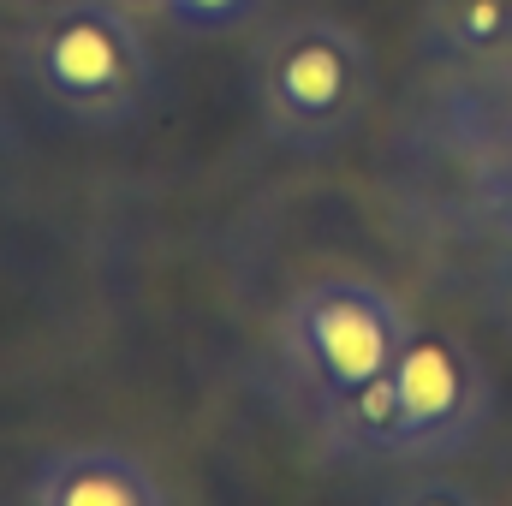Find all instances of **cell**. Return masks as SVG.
Instances as JSON below:
<instances>
[{
	"mask_svg": "<svg viewBox=\"0 0 512 506\" xmlns=\"http://www.w3.org/2000/svg\"><path fill=\"white\" fill-rule=\"evenodd\" d=\"M399 393V465H453L495 417V376L453 328H411L393 358Z\"/></svg>",
	"mask_w": 512,
	"mask_h": 506,
	"instance_id": "cell-4",
	"label": "cell"
},
{
	"mask_svg": "<svg viewBox=\"0 0 512 506\" xmlns=\"http://www.w3.org/2000/svg\"><path fill=\"white\" fill-rule=\"evenodd\" d=\"M12 6H42V0H12Z\"/></svg>",
	"mask_w": 512,
	"mask_h": 506,
	"instance_id": "cell-11",
	"label": "cell"
},
{
	"mask_svg": "<svg viewBox=\"0 0 512 506\" xmlns=\"http://www.w3.org/2000/svg\"><path fill=\"white\" fill-rule=\"evenodd\" d=\"M24 501L36 506H167V483L155 465L114 441L48 447L24 471Z\"/></svg>",
	"mask_w": 512,
	"mask_h": 506,
	"instance_id": "cell-5",
	"label": "cell"
},
{
	"mask_svg": "<svg viewBox=\"0 0 512 506\" xmlns=\"http://www.w3.org/2000/svg\"><path fill=\"white\" fill-rule=\"evenodd\" d=\"M423 48L435 60H507L512 0H423Z\"/></svg>",
	"mask_w": 512,
	"mask_h": 506,
	"instance_id": "cell-7",
	"label": "cell"
},
{
	"mask_svg": "<svg viewBox=\"0 0 512 506\" xmlns=\"http://www.w3.org/2000/svg\"><path fill=\"white\" fill-rule=\"evenodd\" d=\"M18 78L78 126L120 131L155 102V48L114 0H42L12 36Z\"/></svg>",
	"mask_w": 512,
	"mask_h": 506,
	"instance_id": "cell-1",
	"label": "cell"
},
{
	"mask_svg": "<svg viewBox=\"0 0 512 506\" xmlns=\"http://www.w3.org/2000/svg\"><path fill=\"white\" fill-rule=\"evenodd\" d=\"M114 6H126V12H137V18H149V12H161L167 0H114Z\"/></svg>",
	"mask_w": 512,
	"mask_h": 506,
	"instance_id": "cell-10",
	"label": "cell"
},
{
	"mask_svg": "<svg viewBox=\"0 0 512 506\" xmlns=\"http://www.w3.org/2000/svg\"><path fill=\"white\" fill-rule=\"evenodd\" d=\"M251 96L280 149L328 155L376 108V54L346 18H280L251 54Z\"/></svg>",
	"mask_w": 512,
	"mask_h": 506,
	"instance_id": "cell-2",
	"label": "cell"
},
{
	"mask_svg": "<svg viewBox=\"0 0 512 506\" xmlns=\"http://www.w3.org/2000/svg\"><path fill=\"white\" fill-rule=\"evenodd\" d=\"M310 411H316L322 441L340 459H399V393H393V376L358 381V387L328 393V399H310Z\"/></svg>",
	"mask_w": 512,
	"mask_h": 506,
	"instance_id": "cell-6",
	"label": "cell"
},
{
	"mask_svg": "<svg viewBox=\"0 0 512 506\" xmlns=\"http://www.w3.org/2000/svg\"><path fill=\"white\" fill-rule=\"evenodd\" d=\"M251 12H256V0H167L161 6V18L191 30V36H221L233 24H245Z\"/></svg>",
	"mask_w": 512,
	"mask_h": 506,
	"instance_id": "cell-8",
	"label": "cell"
},
{
	"mask_svg": "<svg viewBox=\"0 0 512 506\" xmlns=\"http://www.w3.org/2000/svg\"><path fill=\"white\" fill-rule=\"evenodd\" d=\"M489 304H495V316H501V328L512 334V251L489 262Z\"/></svg>",
	"mask_w": 512,
	"mask_h": 506,
	"instance_id": "cell-9",
	"label": "cell"
},
{
	"mask_svg": "<svg viewBox=\"0 0 512 506\" xmlns=\"http://www.w3.org/2000/svg\"><path fill=\"white\" fill-rule=\"evenodd\" d=\"M411 328L417 316L387 286L358 274H328L286 298V310L274 316V352L286 376L304 387V399H328L387 376Z\"/></svg>",
	"mask_w": 512,
	"mask_h": 506,
	"instance_id": "cell-3",
	"label": "cell"
}]
</instances>
